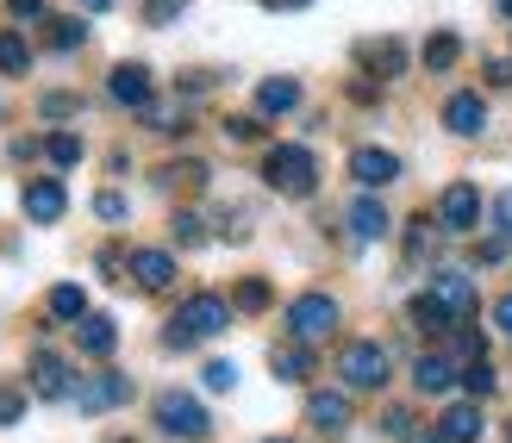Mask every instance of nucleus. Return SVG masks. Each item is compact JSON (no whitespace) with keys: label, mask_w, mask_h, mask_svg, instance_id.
Wrapping results in <instances>:
<instances>
[{"label":"nucleus","mask_w":512,"mask_h":443,"mask_svg":"<svg viewBox=\"0 0 512 443\" xmlns=\"http://www.w3.org/2000/svg\"><path fill=\"white\" fill-rule=\"evenodd\" d=\"M225 325H232V300H225V294H194V300L169 319L163 344H169V350H194L200 337H219Z\"/></svg>","instance_id":"nucleus-1"},{"label":"nucleus","mask_w":512,"mask_h":443,"mask_svg":"<svg viewBox=\"0 0 512 443\" xmlns=\"http://www.w3.org/2000/svg\"><path fill=\"white\" fill-rule=\"evenodd\" d=\"M263 181L275 194H294V200H306L319 188V163H313V150L306 144H275L269 156H263Z\"/></svg>","instance_id":"nucleus-2"},{"label":"nucleus","mask_w":512,"mask_h":443,"mask_svg":"<svg viewBox=\"0 0 512 443\" xmlns=\"http://www.w3.org/2000/svg\"><path fill=\"white\" fill-rule=\"evenodd\" d=\"M388 369H394V356H388V344H375V337H356V344H344V356H338V375H344L350 394L381 387V381H388Z\"/></svg>","instance_id":"nucleus-3"},{"label":"nucleus","mask_w":512,"mask_h":443,"mask_svg":"<svg viewBox=\"0 0 512 443\" xmlns=\"http://www.w3.org/2000/svg\"><path fill=\"white\" fill-rule=\"evenodd\" d=\"M157 425H163L169 437H182V443H200V437L213 431L207 406H200L194 394H182V387H169V394H157Z\"/></svg>","instance_id":"nucleus-4"},{"label":"nucleus","mask_w":512,"mask_h":443,"mask_svg":"<svg viewBox=\"0 0 512 443\" xmlns=\"http://www.w3.org/2000/svg\"><path fill=\"white\" fill-rule=\"evenodd\" d=\"M288 331L294 344H319V337L338 331V300L331 294H294L288 300Z\"/></svg>","instance_id":"nucleus-5"},{"label":"nucleus","mask_w":512,"mask_h":443,"mask_svg":"<svg viewBox=\"0 0 512 443\" xmlns=\"http://www.w3.org/2000/svg\"><path fill=\"white\" fill-rule=\"evenodd\" d=\"M438 225L456 231V238L481 225V188H475V181H450V188L438 194Z\"/></svg>","instance_id":"nucleus-6"},{"label":"nucleus","mask_w":512,"mask_h":443,"mask_svg":"<svg viewBox=\"0 0 512 443\" xmlns=\"http://www.w3.org/2000/svg\"><path fill=\"white\" fill-rule=\"evenodd\" d=\"M125 400H132V381L125 375H82L75 394H69V406H82V412H113Z\"/></svg>","instance_id":"nucleus-7"},{"label":"nucleus","mask_w":512,"mask_h":443,"mask_svg":"<svg viewBox=\"0 0 512 443\" xmlns=\"http://www.w3.org/2000/svg\"><path fill=\"white\" fill-rule=\"evenodd\" d=\"M350 175H356V188H388V181H400V156L381 144H363V150H350Z\"/></svg>","instance_id":"nucleus-8"},{"label":"nucleus","mask_w":512,"mask_h":443,"mask_svg":"<svg viewBox=\"0 0 512 443\" xmlns=\"http://www.w3.org/2000/svg\"><path fill=\"white\" fill-rule=\"evenodd\" d=\"M431 294L450 306V319H456V325H469V319H475V281H469L463 269H438V275H431Z\"/></svg>","instance_id":"nucleus-9"},{"label":"nucleus","mask_w":512,"mask_h":443,"mask_svg":"<svg viewBox=\"0 0 512 443\" xmlns=\"http://www.w3.org/2000/svg\"><path fill=\"white\" fill-rule=\"evenodd\" d=\"M356 63L369 75H381V82H394V75H406V44L400 38H363L356 44Z\"/></svg>","instance_id":"nucleus-10"},{"label":"nucleus","mask_w":512,"mask_h":443,"mask_svg":"<svg viewBox=\"0 0 512 443\" xmlns=\"http://www.w3.org/2000/svg\"><path fill=\"white\" fill-rule=\"evenodd\" d=\"M32 394H38V400H69V394H75V375H69L63 356H50V350L32 356Z\"/></svg>","instance_id":"nucleus-11"},{"label":"nucleus","mask_w":512,"mask_h":443,"mask_svg":"<svg viewBox=\"0 0 512 443\" xmlns=\"http://www.w3.org/2000/svg\"><path fill=\"white\" fill-rule=\"evenodd\" d=\"M107 94L119 100V107H132V113H150V69L144 63H119L107 75Z\"/></svg>","instance_id":"nucleus-12"},{"label":"nucleus","mask_w":512,"mask_h":443,"mask_svg":"<svg viewBox=\"0 0 512 443\" xmlns=\"http://www.w3.org/2000/svg\"><path fill=\"white\" fill-rule=\"evenodd\" d=\"M25 213H32L38 225H57L69 213V194H63V181L57 175H44V181H25Z\"/></svg>","instance_id":"nucleus-13"},{"label":"nucleus","mask_w":512,"mask_h":443,"mask_svg":"<svg viewBox=\"0 0 512 443\" xmlns=\"http://www.w3.org/2000/svg\"><path fill=\"white\" fill-rule=\"evenodd\" d=\"M132 281L144 294H163L169 281H175V256L169 250H132Z\"/></svg>","instance_id":"nucleus-14"},{"label":"nucleus","mask_w":512,"mask_h":443,"mask_svg":"<svg viewBox=\"0 0 512 443\" xmlns=\"http://www.w3.org/2000/svg\"><path fill=\"white\" fill-rule=\"evenodd\" d=\"M388 231H394V219H388V206H381L375 194H363L350 206V238L356 244H375V238H388Z\"/></svg>","instance_id":"nucleus-15"},{"label":"nucleus","mask_w":512,"mask_h":443,"mask_svg":"<svg viewBox=\"0 0 512 443\" xmlns=\"http://www.w3.org/2000/svg\"><path fill=\"white\" fill-rule=\"evenodd\" d=\"M444 125L456 138H475L481 125H488V100H481V94H450L444 100Z\"/></svg>","instance_id":"nucleus-16"},{"label":"nucleus","mask_w":512,"mask_h":443,"mask_svg":"<svg viewBox=\"0 0 512 443\" xmlns=\"http://www.w3.org/2000/svg\"><path fill=\"white\" fill-rule=\"evenodd\" d=\"M306 419H313L325 437H344L350 431V394H313L306 400Z\"/></svg>","instance_id":"nucleus-17"},{"label":"nucleus","mask_w":512,"mask_h":443,"mask_svg":"<svg viewBox=\"0 0 512 443\" xmlns=\"http://www.w3.org/2000/svg\"><path fill=\"white\" fill-rule=\"evenodd\" d=\"M413 381H419V394H450V387L463 381V369H456L450 356H438V350H431V356H419V369H413Z\"/></svg>","instance_id":"nucleus-18"},{"label":"nucleus","mask_w":512,"mask_h":443,"mask_svg":"<svg viewBox=\"0 0 512 443\" xmlns=\"http://www.w3.org/2000/svg\"><path fill=\"white\" fill-rule=\"evenodd\" d=\"M75 337H82V356H113V344H119V325L107 319V312H88L82 325H75Z\"/></svg>","instance_id":"nucleus-19"},{"label":"nucleus","mask_w":512,"mask_h":443,"mask_svg":"<svg viewBox=\"0 0 512 443\" xmlns=\"http://www.w3.org/2000/svg\"><path fill=\"white\" fill-rule=\"evenodd\" d=\"M438 431H444L450 443H481V406H475V400H463V406H450L444 419H438Z\"/></svg>","instance_id":"nucleus-20"},{"label":"nucleus","mask_w":512,"mask_h":443,"mask_svg":"<svg viewBox=\"0 0 512 443\" xmlns=\"http://www.w3.org/2000/svg\"><path fill=\"white\" fill-rule=\"evenodd\" d=\"M406 319H413L419 331H431V337H438V331H456V319H450V306H444L438 294H419L413 306H406Z\"/></svg>","instance_id":"nucleus-21"},{"label":"nucleus","mask_w":512,"mask_h":443,"mask_svg":"<svg viewBox=\"0 0 512 443\" xmlns=\"http://www.w3.org/2000/svg\"><path fill=\"white\" fill-rule=\"evenodd\" d=\"M44 306H50V319H69V325H82V319H88V294L75 288V281H57Z\"/></svg>","instance_id":"nucleus-22"},{"label":"nucleus","mask_w":512,"mask_h":443,"mask_svg":"<svg viewBox=\"0 0 512 443\" xmlns=\"http://www.w3.org/2000/svg\"><path fill=\"white\" fill-rule=\"evenodd\" d=\"M300 107V82H288V75H281V82H263V88H256V113H294Z\"/></svg>","instance_id":"nucleus-23"},{"label":"nucleus","mask_w":512,"mask_h":443,"mask_svg":"<svg viewBox=\"0 0 512 443\" xmlns=\"http://www.w3.org/2000/svg\"><path fill=\"white\" fill-rule=\"evenodd\" d=\"M269 369H275V381H306V375H313V356H306L300 344H275Z\"/></svg>","instance_id":"nucleus-24"},{"label":"nucleus","mask_w":512,"mask_h":443,"mask_svg":"<svg viewBox=\"0 0 512 443\" xmlns=\"http://www.w3.org/2000/svg\"><path fill=\"white\" fill-rule=\"evenodd\" d=\"M419 57H425V69L444 75V69H456V57H463V38H456V32H431Z\"/></svg>","instance_id":"nucleus-25"},{"label":"nucleus","mask_w":512,"mask_h":443,"mask_svg":"<svg viewBox=\"0 0 512 443\" xmlns=\"http://www.w3.org/2000/svg\"><path fill=\"white\" fill-rule=\"evenodd\" d=\"M232 306H238V312H269V306H275V288H269L263 275H244L238 288H232Z\"/></svg>","instance_id":"nucleus-26"},{"label":"nucleus","mask_w":512,"mask_h":443,"mask_svg":"<svg viewBox=\"0 0 512 443\" xmlns=\"http://www.w3.org/2000/svg\"><path fill=\"white\" fill-rule=\"evenodd\" d=\"M0 69H7V75H25V69H32V44H25L13 25L0 32Z\"/></svg>","instance_id":"nucleus-27"},{"label":"nucleus","mask_w":512,"mask_h":443,"mask_svg":"<svg viewBox=\"0 0 512 443\" xmlns=\"http://www.w3.org/2000/svg\"><path fill=\"white\" fill-rule=\"evenodd\" d=\"M207 175H213L207 163H169L157 181H163V188H188V194H200V188H207Z\"/></svg>","instance_id":"nucleus-28"},{"label":"nucleus","mask_w":512,"mask_h":443,"mask_svg":"<svg viewBox=\"0 0 512 443\" xmlns=\"http://www.w3.org/2000/svg\"><path fill=\"white\" fill-rule=\"evenodd\" d=\"M44 156H50L57 169H75V163H82V138H75V132H50V138H44Z\"/></svg>","instance_id":"nucleus-29"},{"label":"nucleus","mask_w":512,"mask_h":443,"mask_svg":"<svg viewBox=\"0 0 512 443\" xmlns=\"http://www.w3.org/2000/svg\"><path fill=\"white\" fill-rule=\"evenodd\" d=\"M88 44V25L82 19H50V50H63V57H69V50H82Z\"/></svg>","instance_id":"nucleus-30"},{"label":"nucleus","mask_w":512,"mask_h":443,"mask_svg":"<svg viewBox=\"0 0 512 443\" xmlns=\"http://www.w3.org/2000/svg\"><path fill=\"white\" fill-rule=\"evenodd\" d=\"M494 381H500V375H494V362H488V356H481V362H463V387H469V400H488V394H494Z\"/></svg>","instance_id":"nucleus-31"},{"label":"nucleus","mask_w":512,"mask_h":443,"mask_svg":"<svg viewBox=\"0 0 512 443\" xmlns=\"http://www.w3.org/2000/svg\"><path fill=\"white\" fill-rule=\"evenodd\" d=\"M200 381H207V394H232V387H238V362H225V356H213L207 369H200Z\"/></svg>","instance_id":"nucleus-32"},{"label":"nucleus","mask_w":512,"mask_h":443,"mask_svg":"<svg viewBox=\"0 0 512 443\" xmlns=\"http://www.w3.org/2000/svg\"><path fill=\"white\" fill-rule=\"evenodd\" d=\"M169 238L182 244V250H194L200 238H207V219H200V213H175V219H169Z\"/></svg>","instance_id":"nucleus-33"},{"label":"nucleus","mask_w":512,"mask_h":443,"mask_svg":"<svg viewBox=\"0 0 512 443\" xmlns=\"http://www.w3.org/2000/svg\"><path fill=\"white\" fill-rule=\"evenodd\" d=\"M219 132L232 138V144H256V138H263V119H256V113H232V119L219 125Z\"/></svg>","instance_id":"nucleus-34"},{"label":"nucleus","mask_w":512,"mask_h":443,"mask_svg":"<svg viewBox=\"0 0 512 443\" xmlns=\"http://www.w3.org/2000/svg\"><path fill=\"white\" fill-rule=\"evenodd\" d=\"M481 350H488V344H481V331H469V325L450 337V362H481Z\"/></svg>","instance_id":"nucleus-35"},{"label":"nucleus","mask_w":512,"mask_h":443,"mask_svg":"<svg viewBox=\"0 0 512 443\" xmlns=\"http://www.w3.org/2000/svg\"><path fill=\"white\" fill-rule=\"evenodd\" d=\"M38 113H44V119H75V113H82V94H44Z\"/></svg>","instance_id":"nucleus-36"},{"label":"nucleus","mask_w":512,"mask_h":443,"mask_svg":"<svg viewBox=\"0 0 512 443\" xmlns=\"http://www.w3.org/2000/svg\"><path fill=\"white\" fill-rule=\"evenodd\" d=\"M188 13V0H144V25H175Z\"/></svg>","instance_id":"nucleus-37"},{"label":"nucleus","mask_w":512,"mask_h":443,"mask_svg":"<svg viewBox=\"0 0 512 443\" xmlns=\"http://www.w3.org/2000/svg\"><path fill=\"white\" fill-rule=\"evenodd\" d=\"M425 250H431V213H419L406 225V256H425Z\"/></svg>","instance_id":"nucleus-38"},{"label":"nucleus","mask_w":512,"mask_h":443,"mask_svg":"<svg viewBox=\"0 0 512 443\" xmlns=\"http://www.w3.org/2000/svg\"><path fill=\"white\" fill-rule=\"evenodd\" d=\"M25 419V394L19 387H0V425H19Z\"/></svg>","instance_id":"nucleus-39"},{"label":"nucleus","mask_w":512,"mask_h":443,"mask_svg":"<svg viewBox=\"0 0 512 443\" xmlns=\"http://www.w3.org/2000/svg\"><path fill=\"white\" fill-rule=\"evenodd\" d=\"M381 431H388V437H400V443H406V437H413L419 425H413V412H400V406H394L388 419H381Z\"/></svg>","instance_id":"nucleus-40"},{"label":"nucleus","mask_w":512,"mask_h":443,"mask_svg":"<svg viewBox=\"0 0 512 443\" xmlns=\"http://www.w3.org/2000/svg\"><path fill=\"white\" fill-rule=\"evenodd\" d=\"M475 263H481V269L506 263V238H488V244H475Z\"/></svg>","instance_id":"nucleus-41"},{"label":"nucleus","mask_w":512,"mask_h":443,"mask_svg":"<svg viewBox=\"0 0 512 443\" xmlns=\"http://www.w3.org/2000/svg\"><path fill=\"white\" fill-rule=\"evenodd\" d=\"M494 225H500V238L512 244V188H506V194L494 200Z\"/></svg>","instance_id":"nucleus-42"},{"label":"nucleus","mask_w":512,"mask_h":443,"mask_svg":"<svg viewBox=\"0 0 512 443\" xmlns=\"http://www.w3.org/2000/svg\"><path fill=\"white\" fill-rule=\"evenodd\" d=\"M94 213H100V219H125V194H113V188H107V194L94 200Z\"/></svg>","instance_id":"nucleus-43"},{"label":"nucleus","mask_w":512,"mask_h":443,"mask_svg":"<svg viewBox=\"0 0 512 443\" xmlns=\"http://www.w3.org/2000/svg\"><path fill=\"white\" fill-rule=\"evenodd\" d=\"M44 7H50V0H7L13 19H44Z\"/></svg>","instance_id":"nucleus-44"},{"label":"nucleus","mask_w":512,"mask_h":443,"mask_svg":"<svg viewBox=\"0 0 512 443\" xmlns=\"http://www.w3.org/2000/svg\"><path fill=\"white\" fill-rule=\"evenodd\" d=\"M488 82L494 88H512V57H488Z\"/></svg>","instance_id":"nucleus-45"},{"label":"nucleus","mask_w":512,"mask_h":443,"mask_svg":"<svg viewBox=\"0 0 512 443\" xmlns=\"http://www.w3.org/2000/svg\"><path fill=\"white\" fill-rule=\"evenodd\" d=\"M494 325L512 337V294H500V300H494Z\"/></svg>","instance_id":"nucleus-46"},{"label":"nucleus","mask_w":512,"mask_h":443,"mask_svg":"<svg viewBox=\"0 0 512 443\" xmlns=\"http://www.w3.org/2000/svg\"><path fill=\"white\" fill-rule=\"evenodd\" d=\"M263 7H275V13H294V7H313V0H263Z\"/></svg>","instance_id":"nucleus-47"},{"label":"nucleus","mask_w":512,"mask_h":443,"mask_svg":"<svg viewBox=\"0 0 512 443\" xmlns=\"http://www.w3.org/2000/svg\"><path fill=\"white\" fill-rule=\"evenodd\" d=\"M82 13H107V7H119V0H75Z\"/></svg>","instance_id":"nucleus-48"},{"label":"nucleus","mask_w":512,"mask_h":443,"mask_svg":"<svg viewBox=\"0 0 512 443\" xmlns=\"http://www.w3.org/2000/svg\"><path fill=\"white\" fill-rule=\"evenodd\" d=\"M406 443H450V437H444V431H413Z\"/></svg>","instance_id":"nucleus-49"},{"label":"nucleus","mask_w":512,"mask_h":443,"mask_svg":"<svg viewBox=\"0 0 512 443\" xmlns=\"http://www.w3.org/2000/svg\"><path fill=\"white\" fill-rule=\"evenodd\" d=\"M500 13H506V19H512V0H500Z\"/></svg>","instance_id":"nucleus-50"},{"label":"nucleus","mask_w":512,"mask_h":443,"mask_svg":"<svg viewBox=\"0 0 512 443\" xmlns=\"http://www.w3.org/2000/svg\"><path fill=\"white\" fill-rule=\"evenodd\" d=\"M107 443H138V437H107Z\"/></svg>","instance_id":"nucleus-51"},{"label":"nucleus","mask_w":512,"mask_h":443,"mask_svg":"<svg viewBox=\"0 0 512 443\" xmlns=\"http://www.w3.org/2000/svg\"><path fill=\"white\" fill-rule=\"evenodd\" d=\"M506 443H512V419H506Z\"/></svg>","instance_id":"nucleus-52"},{"label":"nucleus","mask_w":512,"mask_h":443,"mask_svg":"<svg viewBox=\"0 0 512 443\" xmlns=\"http://www.w3.org/2000/svg\"><path fill=\"white\" fill-rule=\"evenodd\" d=\"M269 443H288V437H269Z\"/></svg>","instance_id":"nucleus-53"}]
</instances>
